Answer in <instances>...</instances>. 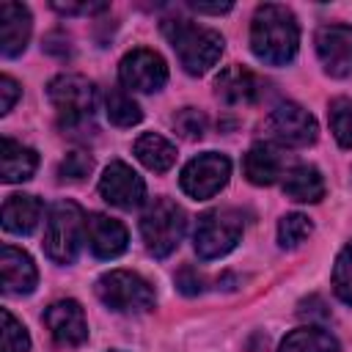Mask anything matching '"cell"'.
Listing matches in <instances>:
<instances>
[{
	"label": "cell",
	"mask_w": 352,
	"mask_h": 352,
	"mask_svg": "<svg viewBox=\"0 0 352 352\" xmlns=\"http://www.w3.org/2000/svg\"><path fill=\"white\" fill-rule=\"evenodd\" d=\"M297 44H300V28L286 6L264 3L256 8L250 25V47L256 58L272 66H283L297 55Z\"/></svg>",
	"instance_id": "6da1fadb"
},
{
	"label": "cell",
	"mask_w": 352,
	"mask_h": 352,
	"mask_svg": "<svg viewBox=\"0 0 352 352\" xmlns=\"http://www.w3.org/2000/svg\"><path fill=\"white\" fill-rule=\"evenodd\" d=\"M162 33L170 41V47L176 50L179 63L190 74L209 72L217 63L220 52H223V36L217 30L192 25L187 19H165Z\"/></svg>",
	"instance_id": "7a4b0ae2"
},
{
	"label": "cell",
	"mask_w": 352,
	"mask_h": 352,
	"mask_svg": "<svg viewBox=\"0 0 352 352\" xmlns=\"http://www.w3.org/2000/svg\"><path fill=\"white\" fill-rule=\"evenodd\" d=\"M47 96L58 113V124L66 132H82L91 126L96 94L94 85L80 74H58L47 85Z\"/></svg>",
	"instance_id": "3957f363"
},
{
	"label": "cell",
	"mask_w": 352,
	"mask_h": 352,
	"mask_svg": "<svg viewBox=\"0 0 352 352\" xmlns=\"http://www.w3.org/2000/svg\"><path fill=\"white\" fill-rule=\"evenodd\" d=\"M184 228H187L184 209L170 198H157L140 217L143 242H146L148 253L157 258H165L179 248Z\"/></svg>",
	"instance_id": "277c9868"
},
{
	"label": "cell",
	"mask_w": 352,
	"mask_h": 352,
	"mask_svg": "<svg viewBox=\"0 0 352 352\" xmlns=\"http://www.w3.org/2000/svg\"><path fill=\"white\" fill-rule=\"evenodd\" d=\"M85 231V217L77 204L60 201L50 209L44 226V253L55 264H72L80 250V234Z\"/></svg>",
	"instance_id": "5b68a950"
},
{
	"label": "cell",
	"mask_w": 352,
	"mask_h": 352,
	"mask_svg": "<svg viewBox=\"0 0 352 352\" xmlns=\"http://www.w3.org/2000/svg\"><path fill=\"white\" fill-rule=\"evenodd\" d=\"M96 294L99 300L118 311V314H143L154 308V289L146 278L129 270H113L104 272L96 280Z\"/></svg>",
	"instance_id": "8992f818"
},
{
	"label": "cell",
	"mask_w": 352,
	"mask_h": 352,
	"mask_svg": "<svg viewBox=\"0 0 352 352\" xmlns=\"http://www.w3.org/2000/svg\"><path fill=\"white\" fill-rule=\"evenodd\" d=\"M242 236V214L234 209H212L198 217L192 242L201 258H220L236 248Z\"/></svg>",
	"instance_id": "52a82bcc"
},
{
	"label": "cell",
	"mask_w": 352,
	"mask_h": 352,
	"mask_svg": "<svg viewBox=\"0 0 352 352\" xmlns=\"http://www.w3.org/2000/svg\"><path fill=\"white\" fill-rule=\"evenodd\" d=\"M228 176H231V162H228V157L214 154V151H206V154L192 157V160L184 165L179 184H182V190H184L190 198L204 201V198H212L214 192H220V190L226 187Z\"/></svg>",
	"instance_id": "ba28073f"
},
{
	"label": "cell",
	"mask_w": 352,
	"mask_h": 352,
	"mask_svg": "<svg viewBox=\"0 0 352 352\" xmlns=\"http://www.w3.org/2000/svg\"><path fill=\"white\" fill-rule=\"evenodd\" d=\"M118 77L124 82V88L129 91H143V94H151V91H160L168 80V66L162 60V55H157L154 50H132L124 55L121 66H118Z\"/></svg>",
	"instance_id": "9c48e42d"
},
{
	"label": "cell",
	"mask_w": 352,
	"mask_h": 352,
	"mask_svg": "<svg viewBox=\"0 0 352 352\" xmlns=\"http://www.w3.org/2000/svg\"><path fill=\"white\" fill-rule=\"evenodd\" d=\"M267 129L283 146H297L300 148V146H308V143L316 140V121H314V116L305 107L294 104V102L278 104L267 116Z\"/></svg>",
	"instance_id": "30bf717a"
},
{
	"label": "cell",
	"mask_w": 352,
	"mask_h": 352,
	"mask_svg": "<svg viewBox=\"0 0 352 352\" xmlns=\"http://www.w3.org/2000/svg\"><path fill=\"white\" fill-rule=\"evenodd\" d=\"M99 192L107 204H113L118 209H135L146 198V184L126 162L116 160L104 168L102 179H99Z\"/></svg>",
	"instance_id": "8fae6325"
},
{
	"label": "cell",
	"mask_w": 352,
	"mask_h": 352,
	"mask_svg": "<svg viewBox=\"0 0 352 352\" xmlns=\"http://www.w3.org/2000/svg\"><path fill=\"white\" fill-rule=\"evenodd\" d=\"M44 324L60 346H80L88 338V322L74 300H58L44 311Z\"/></svg>",
	"instance_id": "7c38bea8"
},
{
	"label": "cell",
	"mask_w": 352,
	"mask_h": 352,
	"mask_svg": "<svg viewBox=\"0 0 352 352\" xmlns=\"http://www.w3.org/2000/svg\"><path fill=\"white\" fill-rule=\"evenodd\" d=\"M316 52L333 77L352 74V28L349 25H324L316 33Z\"/></svg>",
	"instance_id": "4fadbf2b"
},
{
	"label": "cell",
	"mask_w": 352,
	"mask_h": 352,
	"mask_svg": "<svg viewBox=\"0 0 352 352\" xmlns=\"http://www.w3.org/2000/svg\"><path fill=\"white\" fill-rule=\"evenodd\" d=\"M85 242L96 258H116L126 250L129 234L124 223L107 214H88L85 217Z\"/></svg>",
	"instance_id": "5bb4252c"
},
{
	"label": "cell",
	"mask_w": 352,
	"mask_h": 352,
	"mask_svg": "<svg viewBox=\"0 0 352 352\" xmlns=\"http://www.w3.org/2000/svg\"><path fill=\"white\" fill-rule=\"evenodd\" d=\"M30 28V11L22 3H0V50L6 58H14L28 47Z\"/></svg>",
	"instance_id": "9a60e30c"
},
{
	"label": "cell",
	"mask_w": 352,
	"mask_h": 352,
	"mask_svg": "<svg viewBox=\"0 0 352 352\" xmlns=\"http://www.w3.org/2000/svg\"><path fill=\"white\" fill-rule=\"evenodd\" d=\"M0 272H3V292L6 294H30L36 289V280H38L36 264L25 250H19L14 245H3Z\"/></svg>",
	"instance_id": "2e32d148"
},
{
	"label": "cell",
	"mask_w": 352,
	"mask_h": 352,
	"mask_svg": "<svg viewBox=\"0 0 352 352\" xmlns=\"http://www.w3.org/2000/svg\"><path fill=\"white\" fill-rule=\"evenodd\" d=\"M283 168H286V157L272 143H256L245 154V176L253 184H261L264 187V184L278 182V176H286Z\"/></svg>",
	"instance_id": "e0dca14e"
},
{
	"label": "cell",
	"mask_w": 352,
	"mask_h": 352,
	"mask_svg": "<svg viewBox=\"0 0 352 352\" xmlns=\"http://www.w3.org/2000/svg\"><path fill=\"white\" fill-rule=\"evenodd\" d=\"M214 91L226 104H250L258 96V80L245 66H228L217 74Z\"/></svg>",
	"instance_id": "ac0fdd59"
},
{
	"label": "cell",
	"mask_w": 352,
	"mask_h": 352,
	"mask_svg": "<svg viewBox=\"0 0 352 352\" xmlns=\"http://www.w3.org/2000/svg\"><path fill=\"white\" fill-rule=\"evenodd\" d=\"M41 212H44V206L36 195L14 192L3 204V228L8 234H30L38 226Z\"/></svg>",
	"instance_id": "d6986e66"
},
{
	"label": "cell",
	"mask_w": 352,
	"mask_h": 352,
	"mask_svg": "<svg viewBox=\"0 0 352 352\" xmlns=\"http://www.w3.org/2000/svg\"><path fill=\"white\" fill-rule=\"evenodd\" d=\"M0 168H3V182H25L36 173L38 168V154L11 138H3V151H0Z\"/></svg>",
	"instance_id": "ffe728a7"
},
{
	"label": "cell",
	"mask_w": 352,
	"mask_h": 352,
	"mask_svg": "<svg viewBox=\"0 0 352 352\" xmlns=\"http://www.w3.org/2000/svg\"><path fill=\"white\" fill-rule=\"evenodd\" d=\"M283 192L292 198V201H300V204H316L322 201L324 195V182H322V173L314 168V165H297L286 173L283 179Z\"/></svg>",
	"instance_id": "44dd1931"
},
{
	"label": "cell",
	"mask_w": 352,
	"mask_h": 352,
	"mask_svg": "<svg viewBox=\"0 0 352 352\" xmlns=\"http://www.w3.org/2000/svg\"><path fill=\"white\" fill-rule=\"evenodd\" d=\"M135 157L154 173H165L176 162V148L157 132H146L135 140Z\"/></svg>",
	"instance_id": "7402d4cb"
},
{
	"label": "cell",
	"mask_w": 352,
	"mask_h": 352,
	"mask_svg": "<svg viewBox=\"0 0 352 352\" xmlns=\"http://www.w3.org/2000/svg\"><path fill=\"white\" fill-rule=\"evenodd\" d=\"M278 352H338V341L322 327H300L280 341Z\"/></svg>",
	"instance_id": "603a6c76"
},
{
	"label": "cell",
	"mask_w": 352,
	"mask_h": 352,
	"mask_svg": "<svg viewBox=\"0 0 352 352\" xmlns=\"http://www.w3.org/2000/svg\"><path fill=\"white\" fill-rule=\"evenodd\" d=\"M104 110H107L110 124H116V126H132V124H138V121L143 118L138 102H135L126 91H121V88H110V91H107V96H104Z\"/></svg>",
	"instance_id": "cb8c5ba5"
},
{
	"label": "cell",
	"mask_w": 352,
	"mask_h": 352,
	"mask_svg": "<svg viewBox=\"0 0 352 352\" xmlns=\"http://www.w3.org/2000/svg\"><path fill=\"white\" fill-rule=\"evenodd\" d=\"M330 129L344 148H352V99L330 102Z\"/></svg>",
	"instance_id": "d4e9b609"
},
{
	"label": "cell",
	"mask_w": 352,
	"mask_h": 352,
	"mask_svg": "<svg viewBox=\"0 0 352 352\" xmlns=\"http://www.w3.org/2000/svg\"><path fill=\"white\" fill-rule=\"evenodd\" d=\"M311 231H314L311 220L305 214L294 212V214H286L280 220V226H278V242H280V248H297V245H302L311 236Z\"/></svg>",
	"instance_id": "484cf974"
},
{
	"label": "cell",
	"mask_w": 352,
	"mask_h": 352,
	"mask_svg": "<svg viewBox=\"0 0 352 352\" xmlns=\"http://www.w3.org/2000/svg\"><path fill=\"white\" fill-rule=\"evenodd\" d=\"M333 289H336L338 300H344L346 305H352V242H346V248L336 258V267H333Z\"/></svg>",
	"instance_id": "4316f807"
},
{
	"label": "cell",
	"mask_w": 352,
	"mask_h": 352,
	"mask_svg": "<svg viewBox=\"0 0 352 352\" xmlns=\"http://www.w3.org/2000/svg\"><path fill=\"white\" fill-rule=\"evenodd\" d=\"M28 349H30L28 330L22 327V322L14 319L8 308H3V352H28Z\"/></svg>",
	"instance_id": "83f0119b"
},
{
	"label": "cell",
	"mask_w": 352,
	"mask_h": 352,
	"mask_svg": "<svg viewBox=\"0 0 352 352\" xmlns=\"http://www.w3.org/2000/svg\"><path fill=\"white\" fill-rule=\"evenodd\" d=\"M173 129L187 140H198L206 132V116L201 110H195V107H182L173 116Z\"/></svg>",
	"instance_id": "f1b7e54d"
},
{
	"label": "cell",
	"mask_w": 352,
	"mask_h": 352,
	"mask_svg": "<svg viewBox=\"0 0 352 352\" xmlns=\"http://www.w3.org/2000/svg\"><path fill=\"white\" fill-rule=\"evenodd\" d=\"M91 168H94V160L85 151H72L60 162V176L63 179H72V182H80V179H85L91 173Z\"/></svg>",
	"instance_id": "f546056e"
},
{
	"label": "cell",
	"mask_w": 352,
	"mask_h": 352,
	"mask_svg": "<svg viewBox=\"0 0 352 352\" xmlns=\"http://www.w3.org/2000/svg\"><path fill=\"white\" fill-rule=\"evenodd\" d=\"M176 286H179L184 294H198V292H201V275H198L192 267H184V270L176 275Z\"/></svg>",
	"instance_id": "4dcf8cb0"
},
{
	"label": "cell",
	"mask_w": 352,
	"mask_h": 352,
	"mask_svg": "<svg viewBox=\"0 0 352 352\" xmlns=\"http://www.w3.org/2000/svg\"><path fill=\"white\" fill-rule=\"evenodd\" d=\"M52 8L55 11H60V14H94V11H104L107 6L104 3H52Z\"/></svg>",
	"instance_id": "1f68e13d"
},
{
	"label": "cell",
	"mask_w": 352,
	"mask_h": 352,
	"mask_svg": "<svg viewBox=\"0 0 352 352\" xmlns=\"http://www.w3.org/2000/svg\"><path fill=\"white\" fill-rule=\"evenodd\" d=\"M0 94H3V110L0 113H11V107H14V102H16V96H19V85L6 74L3 80H0Z\"/></svg>",
	"instance_id": "d6a6232c"
},
{
	"label": "cell",
	"mask_w": 352,
	"mask_h": 352,
	"mask_svg": "<svg viewBox=\"0 0 352 352\" xmlns=\"http://www.w3.org/2000/svg\"><path fill=\"white\" fill-rule=\"evenodd\" d=\"M190 8H192V11H198V14H226V11H231V3H220V6H201V3H190Z\"/></svg>",
	"instance_id": "836d02e7"
},
{
	"label": "cell",
	"mask_w": 352,
	"mask_h": 352,
	"mask_svg": "<svg viewBox=\"0 0 352 352\" xmlns=\"http://www.w3.org/2000/svg\"><path fill=\"white\" fill-rule=\"evenodd\" d=\"M113 352H118V349H113Z\"/></svg>",
	"instance_id": "e575fe53"
}]
</instances>
